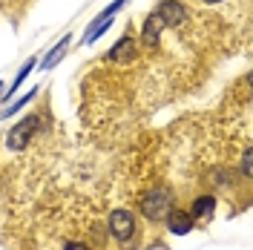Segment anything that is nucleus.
<instances>
[{
    "instance_id": "f257e3e1",
    "label": "nucleus",
    "mask_w": 253,
    "mask_h": 250,
    "mask_svg": "<svg viewBox=\"0 0 253 250\" xmlns=\"http://www.w3.org/2000/svg\"><path fill=\"white\" fill-rule=\"evenodd\" d=\"M170 207H173V193H170V187L147 190V193L141 196V202H138V210H141V216L150 221V224L164 221V216H167Z\"/></svg>"
},
{
    "instance_id": "f03ea898",
    "label": "nucleus",
    "mask_w": 253,
    "mask_h": 250,
    "mask_svg": "<svg viewBox=\"0 0 253 250\" xmlns=\"http://www.w3.org/2000/svg\"><path fill=\"white\" fill-rule=\"evenodd\" d=\"M107 236H110L112 242H118V245H129L135 233H138V221H135V213H129L124 207H115L110 210V216H107Z\"/></svg>"
},
{
    "instance_id": "7ed1b4c3",
    "label": "nucleus",
    "mask_w": 253,
    "mask_h": 250,
    "mask_svg": "<svg viewBox=\"0 0 253 250\" xmlns=\"http://www.w3.org/2000/svg\"><path fill=\"white\" fill-rule=\"evenodd\" d=\"M41 115H43V112H29L20 124L12 126V132H9V138H6V147L15 150V153L23 150V147L35 138V132H38V126H41Z\"/></svg>"
},
{
    "instance_id": "20e7f679",
    "label": "nucleus",
    "mask_w": 253,
    "mask_h": 250,
    "mask_svg": "<svg viewBox=\"0 0 253 250\" xmlns=\"http://www.w3.org/2000/svg\"><path fill=\"white\" fill-rule=\"evenodd\" d=\"M158 15V20L167 26V29H178L181 23H187V6L181 3V0H158L156 9H153Z\"/></svg>"
},
{
    "instance_id": "39448f33",
    "label": "nucleus",
    "mask_w": 253,
    "mask_h": 250,
    "mask_svg": "<svg viewBox=\"0 0 253 250\" xmlns=\"http://www.w3.org/2000/svg\"><path fill=\"white\" fill-rule=\"evenodd\" d=\"M164 224H167V230L173 236H187L196 227V219L190 216L184 207H170L167 216H164Z\"/></svg>"
},
{
    "instance_id": "423d86ee",
    "label": "nucleus",
    "mask_w": 253,
    "mask_h": 250,
    "mask_svg": "<svg viewBox=\"0 0 253 250\" xmlns=\"http://www.w3.org/2000/svg\"><path fill=\"white\" fill-rule=\"evenodd\" d=\"M138 55V41L132 35H124L115 46L107 52V61H118V63H126V61H135Z\"/></svg>"
},
{
    "instance_id": "0eeeda50",
    "label": "nucleus",
    "mask_w": 253,
    "mask_h": 250,
    "mask_svg": "<svg viewBox=\"0 0 253 250\" xmlns=\"http://www.w3.org/2000/svg\"><path fill=\"white\" fill-rule=\"evenodd\" d=\"M161 32H164V23L158 20L156 12H150V15L144 17V23H141V46L156 49V46H158V38H161Z\"/></svg>"
},
{
    "instance_id": "6e6552de",
    "label": "nucleus",
    "mask_w": 253,
    "mask_h": 250,
    "mask_svg": "<svg viewBox=\"0 0 253 250\" xmlns=\"http://www.w3.org/2000/svg\"><path fill=\"white\" fill-rule=\"evenodd\" d=\"M213 210H216V196H213V193H202V196H196V199L190 202L187 213L193 219H210Z\"/></svg>"
},
{
    "instance_id": "1a4fd4ad",
    "label": "nucleus",
    "mask_w": 253,
    "mask_h": 250,
    "mask_svg": "<svg viewBox=\"0 0 253 250\" xmlns=\"http://www.w3.org/2000/svg\"><path fill=\"white\" fill-rule=\"evenodd\" d=\"M239 172H242V178H245V181H251V172H253V153H251V147H245V150H242V158H239Z\"/></svg>"
},
{
    "instance_id": "9d476101",
    "label": "nucleus",
    "mask_w": 253,
    "mask_h": 250,
    "mask_svg": "<svg viewBox=\"0 0 253 250\" xmlns=\"http://www.w3.org/2000/svg\"><path fill=\"white\" fill-rule=\"evenodd\" d=\"M69 43H72V38H69V35H66V38H63L61 43H58V46L52 49V52H49L46 58H43V69H49V66H52V63L58 61V58H61L63 52H66V46H69Z\"/></svg>"
},
{
    "instance_id": "9b49d317",
    "label": "nucleus",
    "mask_w": 253,
    "mask_h": 250,
    "mask_svg": "<svg viewBox=\"0 0 253 250\" xmlns=\"http://www.w3.org/2000/svg\"><path fill=\"white\" fill-rule=\"evenodd\" d=\"M35 95H38V89H32V92H26V95H23V98H17L15 104H12V107H9V110L3 112V118H9V115H15L17 110H23V107H26V104H29L32 98H35Z\"/></svg>"
},
{
    "instance_id": "f8f14e48",
    "label": "nucleus",
    "mask_w": 253,
    "mask_h": 250,
    "mask_svg": "<svg viewBox=\"0 0 253 250\" xmlns=\"http://www.w3.org/2000/svg\"><path fill=\"white\" fill-rule=\"evenodd\" d=\"M32 69H35V58H29V61H26L23 66H20V72H17V78H15V83H12V86H17V83H20V81L26 78V75H29Z\"/></svg>"
},
{
    "instance_id": "ddd939ff",
    "label": "nucleus",
    "mask_w": 253,
    "mask_h": 250,
    "mask_svg": "<svg viewBox=\"0 0 253 250\" xmlns=\"http://www.w3.org/2000/svg\"><path fill=\"white\" fill-rule=\"evenodd\" d=\"M63 250H92V248H89V245H84V242H66Z\"/></svg>"
},
{
    "instance_id": "4468645a",
    "label": "nucleus",
    "mask_w": 253,
    "mask_h": 250,
    "mask_svg": "<svg viewBox=\"0 0 253 250\" xmlns=\"http://www.w3.org/2000/svg\"><path fill=\"white\" fill-rule=\"evenodd\" d=\"M205 6H219V3H224V0H202Z\"/></svg>"
},
{
    "instance_id": "2eb2a0df",
    "label": "nucleus",
    "mask_w": 253,
    "mask_h": 250,
    "mask_svg": "<svg viewBox=\"0 0 253 250\" xmlns=\"http://www.w3.org/2000/svg\"><path fill=\"white\" fill-rule=\"evenodd\" d=\"M0 98H6V86L3 83H0Z\"/></svg>"
}]
</instances>
